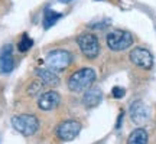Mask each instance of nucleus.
<instances>
[{
    "label": "nucleus",
    "instance_id": "obj_8",
    "mask_svg": "<svg viewBox=\"0 0 156 144\" xmlns=\"http://www.w3.org/2000/svg\"><path fill=\"white\" fill-rule=\"evenodd\" d=\"M130 117H132L133 122L139 124V125H143L151 118V111L142 101H134L132 107H130Z\"/></svg>",
    "mask_w": 156,
    "mask_h": 144
},
{
    "label": "nucleus",
    "instance_id": "obj_12",
    "mask_svg": "<svg viewBox=\"0 0 156 144\" xmlns=\"http://www.w3.org/2000/svg\"><path fill=\"white\" fill-rule=\"evenodd\" d=\"M103 100V92H101L98 88H90L85 91L83 98V102L85 107L88 108H93V107H97Z\"/></svg>",
    "mask_w": 156,
    "mask_h": 144
},
{
    "label": "nucleus",
    "instance_id": "obj_10",
    "mask_svg": "<svg viewBox=\"0 0 156 144\" xmlns=\"http://www.w3.org/2000/svg\"><path fill=\"white\" fill-rule=\"evenodd\" d=\"M61 102V97L56 91H48V92H44V94L39 97L38 100V107L44 111H51L56 108Z\"/></svg>",
    "mask_w": 156,
    "mask_h": 144
},
{
    "label": "nucleus",
    "instance_id": "obj_14",
    "mask_svg": "<svg viewBox=\"0 0 156 144\" xmlns=\"http://www.w3.org/2000/svg\"><path fill=\"white\" fill-rule=\"evenodd\" d=\"M61 17L59 13H55L54 10H51V9H46L44 13V28L48 29L51 28L52 25H55V22Z\"/></svg>",
    "mask_w": 156,
    "mask_h": 144
},
{
    "label": "nucleus",
    "instance_id": "obj_4",
    "mask_svg": "<svg viewBox=\"0 0 156 144\" xmlns=\"http://www.w3.org/2000/svg\"><path fill=\"white\" fill-rule=\"evenodd\" d=\"M77 43L83 52V55L88 59H94L100 53V43L94 33H90V32L81 33L77 38Z\"/></svg>",
    "mask_w": 156,
    "mask_h": 144
},
{
    "label": "nucleus",
    "instance_id": "obj_11",
    "mask_svg": "<svg viewBox=\"0 0 156 144\" xmlns=\"http://www.w3.org/2000/svg\"><path fill=\"white\" fill-rule=\"evenodd\" d=\"M36 77L39 78V81L44 85H48V87H58L59 85L58 75L49 68H39V69H36Z\"/></svg>",
    "mask_w": 156,
    "mask_h": 144
},
{
    "label": "nucleus",
    "instance_id": "obj_9",
    "mask_svg": "<svg viewBox=\"0 0 156 144\" xmlns=\"http://www.w3.org/2000/svg\"><path fill=\"white\" fill-rule=\"evenodd\" d=\"M15 68V58H13V46L10 43L5 45L0 49V72L7 74Z\"/></svg>",
    "mask_w": 156,
    "mask_h": 144
},
{
    "label": "nucleus",
    "instance_id": "obj_6",
    "mask_svg": "<svg viewBox=\"0 0 156 144\" xmlns=\"http://www.w3.org/2000/svg\"><path fill=\"white\" fill-rule=\"evenodd\" d=\"M81 131V124L75 120H67L58 124L56 127V135L62 141H73L78 137Z\"/></svg>",
    "mask_w": 156,
    "mask_h": 144
},
{
    "label": "nucleus",
    "instance_id": "obj_17",
    "mask_svg": "<svg viewBox=\"0 0 156 144\" xmlns=\"http://www.w3.org/2000/svg\"><path fill=\"white\" fill-rule=\"evenodd\" d=\"M113 97H116V98H122L124 97V89L120 88V87H116V88H113Z\"/></svg>",
    "mask_w": 156,
    "mask_h": 144
},
{
    "label": "nucleus",
    "instance_id": "obj_2",
    "mask_svg": "<svg viewBox=\"0 0 156 144\" xmlns=\"http://www.w3.org/2000/svg\"><path fill=\"white\" fill-rule=\"evenodd\" d=\"M12 125L25 137L34 135L39 128V120L34 114H17L12 117Z\"/></svg>",
    "mask_w": 156,
    "mask_h": 144
},
{
    "label": "nucleus",
    "instance_id": "obj_7",
    "mask_svg": "<svg viewBox=\"0 0 156 144\" xmlns=\"http://www.w3.org/2000/svg\"><path fill=\"white\" fill-rule=\"evenodd\" d=\"M130 61L133 62L136 67L143 68V69H151L153 67V56L147 49L145 48H134L130 52Z\"/></svg>",
    "mask_w": 156,
    "mask_h": 144
},
{
    "label": "nucleus",
    "instance_id": "obj_15",
    "mask_svg": "<svg viewBox=\"0 0 156 144\" xmlns=\"http://www.w3.org/2000/svg\"><path fill=\"white\" fill-rule=\"evenodd\" d=\"M32 45H34V40H32L28 35L25 33L22 38H20V40H19L17 48H19V50H20V52H26V50L30 49V46H32Z\"/></svg>",
    "mask_w": 156,
    "mask_h": 144
},
{
    "label": "nucleus",
    "instance_id": "obj_18",
    "mask_svg": "<svg viewBox=\"0 0 156 144\" xmlns=\"http://www.w3.org/2000/svg\"><path fill=\"white\" fill-rule=\"evenodd\" d=\"M61 3H69V2H73V0H59Z\"/></svg>",
    "mask_w": 156,
    "mask_h": 144
},
{
    "label": "nucleus",
    "instance_id": "obj_13",
    "mask_svg": "<svg viewBox=\"0 0 156 144\" xmlns=\"http://www.w3.org/2000/svg\"><path fill=\"white\" fill-rule=\"evenodd\" d=\"M149 143V135L147 131L143 128H136L133 130L127 139V144H147Z\"/></svg>",
    "mask_w": 156,
    "mask_h": 144
},
{
    "label": "nucleus",
    "instance_id": "obj_16",
    "mask_svg": "<svg viewBox=\"0 0 156 144\" xmlns=\"http://www.w3.org/2000/svg\"><path fill=\"white\" fill-rule=\"evenodd\" d=\"M41 88H42V82L41 84L35 82L32 87H29V95H36L39 91H41Z\"/></svg>",
    "mask_w": 156,
    "mask_h": 144
},
{
    "label": "nucleus",
    "instance_id": "obj_3",
    "mask_svg": "<svg viewBox=\"0 0 156 144\" xmlns=\"http://www.w3.org/2000/svg\"><path fill=\"white\" fill-rule=\"evenodd\" d=\"M71 62H73V53L65 49L51 50L45 58L46 68L52 69L54 72H62L65 68L69 67Z\"/></svg>",
    "mask_w": 156,
    "mask_h": 144
},
{
    "label": "nucleus",
    "instance_id": "obj_1",
    "mask_svg": "<svg viewBox=\"0 0 156 144\" xmlns=\"http://www.w3.org/2000/svg\"><path fill=\"white\" fill-rule=\"evenodd\" d=\"M95 81V72L93 68H81L75 71L68 79V88L73 92H84L91 88Z\"/></svg>",
    "mask_w": 156,
    "mask_h": 144
},
{
    "label": "nucleus",
    "instance_id": "obj_5",
    "mask_svg": "<svg viewBox=\"0 0 156 144\" xmlns=\"http://www.w3.org/2000/svg\"><path fill=\"white\" fill-rule=\"evenodd\" d=\"M107 46L114 52H120L130 48L133 45V36L132 33H129L126 30H112L110 33L107 35Z\"/></svg>",
    "mask_w": 156,
    "mask_h": 144
}]
</instances>
